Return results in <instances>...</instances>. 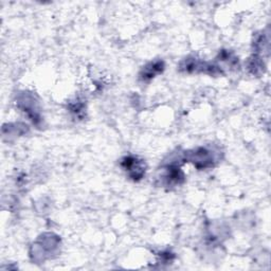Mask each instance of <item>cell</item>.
<instances>
[{
    "mask_svg": "<svg viewBox=\"0 0 271 271\" xmlns=\"http://www.w3.org/2000/svg\"><path fill=\"white\" fill-rule=\"evenodd\" d=\"M124 169L129 171L130 174L134 178H140L144 171H143V166L140 161H138L136 158L133 157H126L124 161L122 162Z\"/></svg>",
    "mask_w": 271,
    "mask_h": 271,
    "instance_id": "6da1fadb",
    "label": "cell"
}]
</instances>
